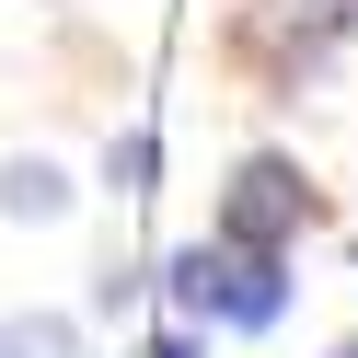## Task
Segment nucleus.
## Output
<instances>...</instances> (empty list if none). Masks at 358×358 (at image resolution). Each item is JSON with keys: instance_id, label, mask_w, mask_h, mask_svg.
Listing matches in <instances>:
<instances>
[{"instance_id": "nucleus-1", "label": "nucleus", "mask_w": 358, "mask_h": 358, "mask_svg": "<svg viewBox=\"0 0 358 358\" xmlns=\"http://www.w3.org/2000/svg\"><path fill=\"white\" fill-rule=\"evenodd\" d=\"M324 220V196H312V173L289 162V150H243L231 185H220V243H243V255H289V243Z\"/></svg>"}, {"instance_id": "nucleus-2", "label": "nucleus", "mask_w": 358, "mask_h": 358, "mask_svg": "<svg viewBox=\"0 0 358 358\" xmlns=\"http://www.w3.org/2000/svg\"><path fill=\"white\" fill-rule=\"evenodd\" d=\"M347 12L358 0H243V24H231V47L255 58L278 93H301L312 70H324L335 47H347Z\"/></svg>"}, {"instance_id": "nucleus-3", "label": "nucleus", "mask_w": 358, "mask_h": 358, "mask_svg": "<svg viewBox=\"0 0 358 358\" xmlns=\"http://www.w3.org/2000/svg\"><path fill=\"white\" fill-rule=\"evenodd\" d=\"M220 289H231V243H220V231H196V243L162 255V312H173V324H208L220 335Z\"/></svg>"}, {"instance_id": "nucleus-4", "label": "nucleus", "mask_w": 358, "mask_h": 358, "mask_svg": "<svg viewBox=\"0 0 358 358\" xmlns=\"http://www.w3.org/2000/svg\"><path fill=\"white\" fill-rule=\"evenodd\" d=\"M289 324V255H243L231 243V289H220V335H278Z\"/></svg>"}, {"instance_id": "nucleus-5", "label": "nucleus", "mask_w": 358, "mask_h": 358, "mask_svg": "<svg viewBox=\"0 0 358 358\" xmlns=\"http://www.w3.org/2000/svg\"><path fill=\"white\" fill-rule=\"evenodd\" d=\"M0 220H12V231L70 220V173H58L47 150H0Z\"/></svg>"}, {"instance_id": "nucleus-6", "label": "nucleus", "mask_w": 358, "mask_h": 358, "mask_svg": "<svg viewBox=\"0 0 358 358\" xmlns=\"http://www.w3.org/2000/svg\"><path fill=\"white\" fill-rule=\"evenodd\" d=\"M104 196H162V127L150 116H127L104 139Z\"/></svg>"}, {"instance_id": "nucleus-7", "label": "nucleus", "mask_w": 358, "mask_h": 358, "mask_svg": "<svg viewBox=\"0 0 358 358\" xmlns=\"http://www.w3.org/2000/svg\"><path fill=\"white\" fill-rule=\"evenodd\" d=\"M0 358H93L70 312H0Z\"/></svg>"}, {"instance_id": "nucleus-8", "label": "nucleus", "mask_w": 358, "mask_h": 358, "mask_svg": "<svg viewBox=\"0 0 358 358\" xmlns=\"http://www.w3.org/2000/svg\"><path fill=\"white\" fill-rule=\"evenodd\" d=\"M150 289H162V266L127 255V243H104V266H93V312H139Z\"/></svg>"}, {"instance_id": "nucleus-9", "label": "nucleus", "mask_w": 358, "mask_h": 358, "mask_svg": "<svg viewBox=\"0 0 358 358\" xmlns=\"http://www.w3.org/2000/svg\"><path fill=\"white\" fill-rule=\"evenodd\" d=\"M127 358H208V324H162L150 347H127Z\"/></svg>"}, {"instance_id": "nucleus-10", "label": "nucleus", "mask_w": 358, "mask_h": 358, "mask_svg": "<svg viewBox=\"0 0 358 358\" xmlns=\"http://www.w3.org/2000/svg\"><path fill=\"white\" fill-rule=\"evenodd\" d=\"M324 358H358V335H347V347H324Z\"/></svg>"}]
</instances>
